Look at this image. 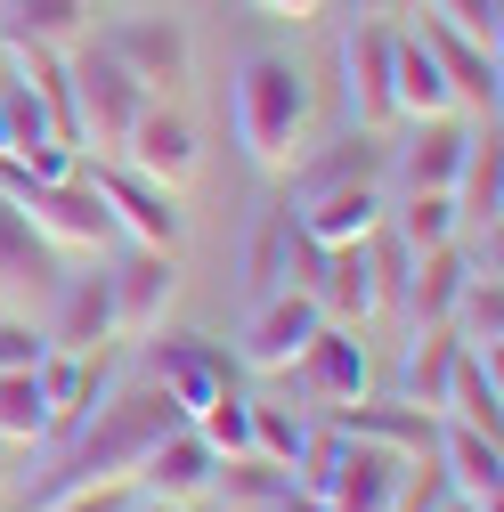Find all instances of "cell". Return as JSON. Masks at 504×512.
Masks as SVG:
<instances>
[{"instance_id": "obj_30", "label": "cell", "mask_w": 504, "mask_h": 512, "mask_svg": "<svg viewBox=\"0 0 504 512\" xmlns=\"http://www.w3.org/2000/svg\"><path fill=\"white\" fill-rule=\"evenodd\" d=\"M439 423H464V431H488L496 439V423H504V391H496V366L488 358H456V374H448V399H439Z\"/></svg>"}, {"instance_id": "obj_28", "label": "cell", "mask_w": 504, "mask_h": 512, "mask_svg": "<svg viewBox=\"0 0 504 512\" xmlns=\"http://www.w3.org/2000/svg\"><path fill=\"white\" fill-rule=\"evenodd\" d=\"M57 285V252L25 228V212L0 196V293H49Z\"/></svg>"}, {"instance_id": "obj_39", "label": "cell", "mask_w": 504, "mask_h": 512, "mask_svg": "<svg viewBox=\"0 0 504 512\" xmlns=\"http://www.w3.org/2000/svg\"><path fill=\"white\" fill-rule=\"evenodd\" d=\"M187 423H196L204 439H212V456H236V447H252V399H212L204 415H187Z\"/></svg>"}, {"instance_id": "obj_43", "label": "cell", "mask_w": 504, "mask_h": 512, "mask_svg": "<svg viewBox=\"0 0 504 512\" xmlns=\"http://www.w3.org/2000/svg\"><path fill=\"white\" fill-rule=\"evenodd\" d=\"M252 9H277V17H318L326 0H252Z\"/></svg>"}, {"instance_id": "obj_7", "label": "cell", "mask_w": 504, "mask_h": 512, "mask_svg": "<svg viewBox=\"0 0 504 512\" xmlns=\"http://www.w3.org/2000/svg\"><path fill=\"white\" fill-rule=\"evenodd\" d=\"M90 187H98V204H106V220H114V236H131V244H155V252H179V236H187V212H179V187H163V179H147V171H131V163H98V171H82Z\"/></svg>"}, {"instance_id": "obj_34", "label": "cell", "mask_w": 504, "mask_h": 512, "mask_svg": "<svg viewBox=\"0 0 504 512\" xmlns=\"http://www.w3.org/2000/svg\"><path fill=\"white\" fill-rule=\"evenodd\" d=\"M285 228H293V212H285V204H277V212H261V228H252V244H244V301L285 293Z\"/></svg>"}, {"instance_id": "obj_41", "label": "cell", "mask_w": 504, "mask_h": 512, "mask_svg": "<svg viewBox=\"0 0 504 512\" xmlns=\"http://www.w3.org/2000/svg\"><path fill=\"white\" fill-rule=\"evenodd\" d=\"M131 480H114V488H82V496H66V504H49V512H131Z\"/></svg>"}, {"instance_id": "obj_13", "label": "cell", "mask_w": 504, "mask_h": 512, "mask_svg": "<svg viewBox=\"0 0 504 512\" xmlns=\"http://www.w3.org/2000/svg\"><path fill=\"white\" fill-rule=\"evenodd\" d=\"M431 472L448 480V496L464 512H504V456L488 431H464V423H439V447H431Z\"/></svg>"}, {"instance_id": "obj_29", "label": "cell", "mask_w": 504, "mask_h": 512, "mask_svg": "<svg viewBox=\"0 0 504 512\" xmlns=\"http://www.w3.org/2000/svg\"><path fill=\"white\" fill-rule=\"evenodd\" d=\"M448 317H456L448 334H456L472 358H488V366L504 358V285H496L488 269H472V277H464V293H456V309H448Z\"/></svg>"}, {"instance_id": "obj_42", "label": "cell", "mask_w": 504, "mask_h": 512, "mask_svg": "<svg viewBox=\"0 0 504 512\" xmlns=\"http://www.w3.org/2000/svg\"><path fill=\"white\" fill-rule=\"evenodd\" d=\"M358 17H383V25H399V17H415V0H350Z\"/></svg>"}, {"instance_id": "obj_15", "label": "cell", "mask_w": 504, "mask_h": 512, "mask_svg": "<svg viewBox=\"0 0 504 512\" xmlns=\"http://www.w3.org/2000/svg\"><path fill=\"white\" fill-rule=\"evenodd\" d=\"M464 147H472V122L464 114H423V122H407V139L391 147V171H399L407 196H423V187H456Z\"/></svg>"}, {"instance_id": "obj_18", "label": "cell", "mask_w": 504, "mask_h": 512, "mask_svg": "<svg viewBox=\"0 0 504 512\" xmlns=\"http://www.w3.org/2000/svg\"><path fill=\"white\" fill-rule=\"evenodd\" d=\"M33 382H41V407H49V439H66V431L114 391V366H106L98 350H90V358H74V350H41Z\"/></svg>"}, {"instance_id": "obj_10", "label": "cell", "mask_w": 504, "mask_h": 512, "mask_svg": "<svg viewBox=\"0 0 504 512\" xmlns=\"http://www.w3.org/2000/svg\"><path fill=\"white\" fill-rule=\"evenodd\" d=\"M326 326V309H318V293H301V285H285V293H269V301H252V317H244V334H236V366H252V374H285L301 350H309V334Z\"/></svg>"}, {"instance_id": "obj_12", "label": "cell", "mask_w": 504, "mask_h": 512, "mask_svg": "<svg viewBox=\"0 0 504 512\" xmlns=\"http://www.w3.org/2000/svg\"><path fill=\"white\" fill-rule=\"evenodd\" d=\"M106 285H114V334H155L163 326V309L179 301V261L171 252H155V244H131L122 261L106 269Z\"/></svg>"}, {"instance_id": "obj_37", "label": "cell", "mask_w": 504, "mask_h": 512, "mask_svg": "<svg viewBox=\"0 0 504 512\" xmlns=\"http://www.w3.org/2000/svg\"><path fill=\"white\" fill-rule=\"evenodd\" d=\"M309 431H318V423H309L301 407H261V399H252V447H261V456H277L285 472H293V456L309 447Z\"/></svg>"}, {"instance_id": "obj_16", "label": "cell", "mask_w": 504, "mask_h": 512, "mask_svg": "<svg viewBox=\"0 0 504 512\" xmlns=\"http://www.w3.org/2000/svg\"><path fill=\"white\" fill-rule=\"evenodd\" d=\"M212 439L196 431V423H179V431H163L155 447H147V464L131 472V488L139 496H163V504H196V496H212Z\"/></svg>"}, {"instance_id": "obj_5", "label": "cell", "mask_w": 504, "mask_h": 512, "mask_svg": "<svg viewBox=\"0 0 504 512\" xmlns=\"http://www.w3.org/2000/svg\"><path fill=\"white\" fill-rule=\"evenodd\" d=\"M98 49H106V57H114V66L131 74L147 98L179 90V82H187V66H196V49H187V25H179V17H163V9H122V17H106Z\"/></svg>"}, {"instance_id": "obj_21", "label": "cell", "mask_w": 504, "mask_h": 512, "mask_svg": "<svg viewBox=\"0 0 504 512\" xmlns=\"http://www.w3.org/2000/svg\"><path fill=\"white\" fill-rule=\"evenodd\" d=\"M98 342H114V285H106V261L82 269V277H57V326H49V350L90 358Z\"/></svg>"}, {"instance_id": "obj_44", "label": "cell", "mask_w": 504, "mask_h": 512, "mask_svg": "<svg viewBox=\"0 0 504 512\" xmlns=\"http://www.w3.org/2000/svg\"><path fill=\"white\" fill-rule=\"evenodd\" d=\"M131 512H187V504H163V496H131Z\"/></svg>"}, {"instance_id": "obj_27", "label": "cell", "mask_w": 504, "mask_h": 512, "mask_svg": "<svg viewBox=\"0 0 504 512\" xmlns=\"http://www.w3.org/2000/svg\"><path fill=\"white\" fill-rule=\"evenodd\" d=\"M212 496L220 504H244V512H277L293 496V472L277 456H261V447H236V456L212 464Z\"/></svg>"}, {"instance_id": "obj_22", "label": "cell", "mask_w": 504, "mask_h": 512, "mask_svg": "<svg viewBox=\"0 0 504 512\" xmlns=\"http://www.w3.org/2000/svg\"><path fill=\"white\" fill-rule=\"evenodd\" d=\"M383 171H391V131H350L342 147L293 163V204L326 196V187H366V179H383Z\"/></svg>"}, {"instance_id": "obj_20", "label": "cell", "mask_w": 504, "mask_h": 512, "mask_svg": "<svg viewBox=\"0 0 504 512\" xmlns=\"http://www.w3.org/2000/svg\"><path fill=\"white\" fill-rule=\"evenodd\" d=\"M415 17H423L415 33H423V49L439 57V74H448L456 106H472V114H488V122H496V98H504V82H496V57H488L480 41H464L456 25H439L431 9H415Z\"/></svg>"}, {"instance_id": "obj_40", "label": "cell", "mask_w": 504, "mask_h": 512, "mask_svg": "<svg viewBox=\"0 0 504 512\" xmlns=\"http://www.w3.org/2000/svg\"><path fill=\"white\" fill-rule=\"evenodd\" d=\"M41 350H49V334H33V317H9V309H0V374L41 366Z\"/></svg>"}, {"instance_id": "obj_9", "label": "cell", "mask_w": 504, "mask_h": 512, "mask_svg": "<svg viewBox=\"0 0 504 512\" xmlns=\"http://www.w3.org/2000/svg\"><path fill=\"white\" fill-rule=\"evenodd\" d=\"M391 41H399V25H383V17H358L342 33V106H350V131H399V106H391Z\"/></svg>"}, {"instance_id": "obj_17", "label": "cell", "mask_w": 504, "mask_h": 512, "mask_svg": "<svg viewBox=\"0 0 504 512\" xmlns=\"http://www.w3.org/2000/svg\"><path fill=\"white\" fill-rule=\"evenodd\" d=\"M326 431L342 439H374V447H399L407 464H423L431 447H439V415L431 407H407V399H350V407H326Z\"/></svg>"}, {"instance_id": "obj_2", "label": "cell", "mask_w": 504, "mask_h": 512, "mask_svg": "<svg viewBox=\"0 0 504 512\" xmlns=\"http://www.w3.org/2000/svg\"><path fill=\"white\" fill-rule=\"evenodd\" d=\"M228 114H236V147L261 163V171H293L301 163V131H309V82L293 57H244L236 66V90H228Z\"/></svg>"}, {"instance_id": "obj_25", "label": "cell", "mask_w": 504, "mask_h": 512, "mask_svg": "<svg viewBox=\"0 0 504 512\" xmlns=\"http://www.w3.org/2000/svg\"><path fill=\"white\" fill-rule=\"evenodd\" d=\"M464 277H472V252H464V244H431V252H415L407 301H399V309L415 317V334H423V326H448V309H456Z\"/></svg>"}, {"instance_id": "obj_1", "label": "cell", "mask_w": 504, "mask_h": 512, "mask_svg": "<svg viewBox=\"0 0 504 512\" xmlns=\"http://www.w3.org/2000/svg\"><path fill=\"white\" fill-rule=\"evenodd\" d=\"M187 415H179V399L163 391V382H114V391L57 439V464H49V480L25 496V512H49V504H66V496H82V488H114V480H131L139 464H147V447L163 439V431H179Z\"/></svg>"}, {"instance_id": "obj_23", "label": "cell", "mask_w": 504, "mask_h": 512, "mask_svg": "<svg viewBox=\"0 0 504 512\" xmlns=\"http://www.w3.org/2000/svg\"><path fill=\"white\" fill-rule=\"evenodd\" d=\"M318 244H358L374 236L391 212H383V179H366V187H326V196H309V204H285Z\"/></svg>"}, {"instance_id": "obj_45", "label": "cell", "mask_w": 504, "mask_h": 512, "mask_svg": "<svg viewBox=\"0 0 504 512\" xmlns=\"http://www.w3.org/2000/svg\"><path fill=\"white\" fill-rule=\"evenodd\" d=\"M0 57H9V33H0Z\"/></svg>"}, {"instance_id": "obj_31", "label": "cell", "mask_w": 504, "mask_h": 512, "mask_svg": "<svg viewBox=\"0 0 504 512\" xmlns=\"http://www.w3.org/2000/svg\"><path fill=\"white\" fill-rule=\"evenodd\" d=\"M456 358H464V342H456L448 326H423V334H415V350H407V366H399V399L439 415V399H448V374H456Z\"/></svg>"}, {"instance_id": "obj_3", "label": "cell", "mask_w": 504, "mask_h": 512, "mask_svg": "<svg viewBox=\"0 0 504 512\" xmlns=\"http://www.w3.org/2000/svg\"><path fill=\"white\" fill-rule=\"evenodd\" d=\"M0 196L25 212V228H33L49 252H98V261H106L114 220H106L98 187H90L82 171H74V179H33L17 155H0Z\"/></svg>"}, {"instance_id": "obj_35", "label": "cell", "mask_w": 504, "mask_h": 512, "mask_svg": "<svg viewBox=\"0 0 504 512\" xmlns=\"http://www.w3.org/2000/svg\"><path fill=\"white\" fill-rule=\"evenodd\" d=\"M82 17H90V0H9L0 33H9V41H66Z\"/></svg>"}, {"instance_id": "obj_8", "label": "cell", "mask_w": 504, "mask_h": 512, "mask_svg": "<svg viewBox=\"0 0 504 512\" xmlns=\"http://www.w3.org/2000/svg\"><path fill=\"white\" fill-rule=\"evenodd\" d=\"M326 512H415V464L399 447L342 439L334 447V480H326Z\"/></svg>"}, {"instance_id": "obj_14", "label": "cell", "mask_w": 504, "mask_h": 512, "mask_svg": "<svg viewBox=\"0 0 504 512\" xmlns=\"http://www.w3.org/2000/svg\"><path fill=\"white\" fill-rule=\"evenodd\" d=\"M114 163H131V171H147V179H163V187H187L196 179V163H204V147H196V122H187L179 106H147L139 122H131V139H122V155Z\"/></svg>"}, {"instance_id": "obj_26", "label": "cell", "mask_w": 504, "mask_h": 512, "mask_svg": "<svg viewBox=\"0 0 504 512\" xmlns=\"http://www.w3.org/2000/svg\"><path fill=\"white\" fill-rule=\"evenodd\" d=\"M448 196H456V220H464V228L496 236V204H504V147H496V122H488V131H472L464 171H456Z\"/></svg>"}, {"instance_id": "obj_38", "label": "cell", "mask_w": 504, "mask_h": 512, "mask_svg": "<svg viewBox=\"0 0 504 512\" xmlns=\"http://www.w3.org/2000/svg\"><path fill=\"white\" fill-rule=\"evenodd\" d=\"M415 9H431L439 25H456V33L480 41L488 57H496V41H504V0H415Z\"/></svg>"}, {"instance_id": "obj_36", "label": "cell", "mask_w": 504, "mask_h": 512, "mask_svg": "<svg viewBox=\"0 0 504 512\" xmlns=\"http://www.w3.org/2000/svg\"><path fill=\"white\" fill-rule=\"evenodd\" d=\"M0 439H49V407H41V382H33V366L25 374H0Z\"/></svg>"}, {"instance_id": "obj_32", "label": "cell", "mask_w": 504, "mask_h": 512, "mask_svg": "<svg viewBox=\"0 0 504 512\" xmlns=\"http://www.w3.org/2000/svg\"><path fill=\"white\" fill-rule=\"evenodd\" d=\"M41 147H66V139L49 131V106L33 98V82L0 66V155L25 163V155H41Z\"/></svg>"}, {"instance_id": "obj_4", "label": "cell", "mask_w": 504, "mask_h": 512, "mask_svg": "<svg viewBox=\"0 0 504 512\" xmlns=\"http://www.w3.org/2000/svg\"><path fill=\"white\" fill-rule=\"evenodd\" d=\"M66 66H74V147H82V155H98V163H106V155H122L131 122H139L155 98H147L131 74H122L106 49H74Z\"/></svg>"}, {"instance_id": "obj_33", "label": "cell", "mask_w": 504, "mask_h": 512, "mask_svg": "<svg viewBox=\"0 0 504 512\" xmlns=\"http://www.w3.org/2000/svg\"><path fill=\"white\" fill-rule=\"evenodd\" d=\"M391 236H399L407 252L456 244V236H464V220H456V196H448V187H423V196H407V204H399V220H391Z\"/></svg>"}, {"instance_id": "obj_24", "label": "cell", "mask_w": 504, "mask_h": 512, "mask_svg": "<svg viewBox=\"0 0 504 512\" xmlns=\"http://www.w3.org/2000/svg\"><path fill=\"white\" fill-rule=\"evenodd\" d=\"M391 106H399V122H423V114H464V106H456V90H448V74H439V57L423 49V33H399V41H391Z\"/></svg>"}, {"instance_id": "obj_11", "label": "cell", "mask_w": 504, "mask_h": 512, "mask_svg": "<svg viewBox=\"0 0 504 512\" xmlns=\"http://www.w3.org/2000/svg\"><path fill=\"white\" fill-rule=\"evenodd\" d=\"M285 374H293V399H309L318 415L366 399V342H358V326H318L309 350H301Z\"/></svg>"}, {"instance_id": "obj_6", "label": "cell", "mask_w": 504, "mask_h": 512, "mask_svg": "<svg viewBox=\"0 0 504 512\" xmlns=\"http://www.w3.org/2000/svg\"><path fill=\"white\" fill-rule=\"evenodd\" d=\"M139 374L147 382H163V391L179 399V415H204L212 399H228L236 391V350H220V342H204V334H139Z\"/></svg>"}, {"instance_id": "obj_19", "label": "cell", "mask_w": 504, "mask_h": 512, "mask_svg": "<svg viewBox=\"0 0 504 512\" xmlns=\"http://www.w3.org/2000/svg\"><path fill=\"white\" fill-rule=\"evenodd\" d=\"M318 309H326V326H366V317H383V285H374V236H358V244H326Z\"/></svg>"}]
</instances>
